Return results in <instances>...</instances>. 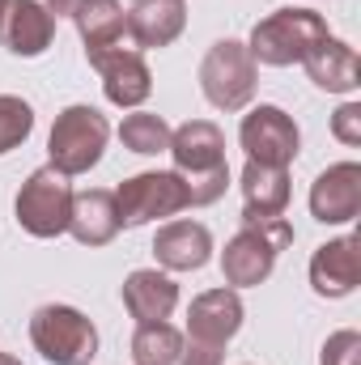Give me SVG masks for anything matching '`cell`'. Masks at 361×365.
Listing matches in <instances>:
<instances>
[{
	"mask_svg": "<svg viewBox=\"0 0 361 365\" xmlns=\"http://www.w3.org/2000/svg\"><path fill=\"white\" fill-rule=\"evenodd\" d=\"M43 4H47V13H51V17H73L86 0H43Z\"/></svg>",
	"mask_w": 361,
	"mask_h": 365,
	"instance_id": "28",
	"label": "cell"
},
{
	"mask_svg": "<svg viewBox=\"0 0 361 365\" xmlns=\"http://www.w3.org/2000/svg\"><path fill=\"white\" fill-rule=\"evenodd\" d=\"M327 34L332 30H327L323 13L289 4V9H276V13L255 21V30L247 38V51L264 68H289V64H302L310 56V47H319Z\"/></svg>",
	"mask_w": 361,
	"mask_h": 365,
	"instance_id": "1",
	"label": "cell"
},
{
	"mask_svg": "<svg viewBox=\"0 0 361 365\" xmlns=\"http://www.w3.org/2000/svg\"><path fill=\"white\" fill-rule=\"evenodd\" d=\"M243 319H247V310H243V297H238V289H208V293H200L191 306H187V340H204V344H230L238 331H243Z\"/></svg>",
	"mask_w": 361,
	"mask_h": 365,
	"instance_id": "11",
	"label": "cell"
},
{
	"mask_svg": "<svg viewBox=\"0 0 361 365\" xmlns=\"http://www.w3.org/2000/svg\"><path fill=\"white\" fill-rule=\"evenodd\" d=\"M293 247V225L285 217L268 221H243V230L221 251V276L230 289H255L264 284L280 259V251Z\"/></svg>",
	"mask_w": 361,
	"mask_h": 365,
	"instance_id": "2",
	"label": "cell"
},
{
	"mask_svg": "<svg viewBox=\"0 0 361 365\" xmlns=\"http://www.w3.org/2000/svg\"><path fill=\"white\" fill-rule=\"evenodd\" d=\"M119 140H123L128 153L158 158V153L171 149V123H166L162 115H153V110H132V115H123V123H119Z\"/></svg>",
	"mask_w": 361,
	"mask_h": 365,
	"instance_id": "22",
	"label": "cell"
},
{
	"mask_svg": "<svg viewBox=\"0 0 361 365\" xmlns=\"http://www.w3.org/2000/svg\"><path fill=\"white\" fill-rule=\"evenodd\" d=\"M319 365H361V336L357 331H332L323 353H319Z\"/></svg>",
	"mask_w": 361,
	"mask_h": 365,
	"instance_id": "25",
	"label": "cell"
},
{
	"mask_svg": "<svg viewBox=\"0 0 361 365\" xmlns=\"http://www.w3.org/2000/svg\"><path fill=\"white\" fill-rule=\"evenodd\" d=\"M361 212V166L336 162L310 182V217L319 225H349Z\"/></svg>",
	"mask_w": 361,
	"mask_h": 365,
	"instance_id": "10",
	"label": "cell"
},
{
	"mask_svg": "<svg viewBox=\"0 0 361 365\" xmlns=\"http://www.w3.org/2000/svg\"><path fill=\"white\" fill-rule=\"evenodd\" d=\"M357 284H361V251L353 234L327 238L323 247H315V255H310V289L319 297L336 302V297H349Z\"/></svg>",
	"mask_w": 361,
	"mask_h": 365,
	"instance_id": "14",
	"label": "cell"
},
{
	"mask_svg": "<svg viewBox=\"0 0 361 365\" xmlns=\"http://www.w3.org/2000/svg\"><path fill=\"white\" fill-rule=\"evenodd\" d=\"M106 140H111V123L98 106L86 102H73L56 115L51 123V136H47V166H56L60 175H90L93 166L102 162L106 153Z\"/></svg>",
	"mask_w": 361,
	"mask_h": 365,
	"instance_id": "3",
	"label": "cell"
},
{
	"mask_svg": "<svg viewBox=\"0 0 361 365\" xmlns=\"http://www.w3.org/2000/svg\"><path fill=\"white\" fill-rule=\"evenodd\" d=\"M238 145L247 153V162H260V166H280L289 170L302 153V132L293 123L289 110L272 106V102H260L243 115L238 123Z\"/></svg>",
	"mask_w": 361,
	"mask_h": 365,
	"instance_id": "8",
	"label": "cell"
},
{
	"mask_svg": "<svg viewBox=\"0 0 361 365\" xmlns=\"http://www.w3.org/2000/svg\"><path fill=\"white\" fill-rule=\"evenodd\" d=\"M119 297H123V310H128L136 323H162V319H171L175 306H179V284L171 280V272L136 268V272H128Z\"/></svg>",
	"mask_w": 361,
	"mask_h": 365,
	"instance_id": "17",
	"label": "cell"
},
{
	"mask_svg": "<svg viewBox=\"0 0 361 365\" xmlns=\"http://www.w3.org/2000/svg\"><path fill=\"white\" fill-rule=\"evenodd\" d=\"M175 158V170L183 179H195V175H213L225 166V132L213 123V119H187L179 128H171V149Z\"/></svg>",
	"mask_w": 361,
	"mask_h": 365,
	"instance_id": "12",
	"label": "cell"
},
{
	"mask_svg": "<svg viewBox=\"0 0 361 365\" xmlns=\"http://www.w3.org/2000/svg\"><path fill=\"white\" fill-rule=\"evenodd\" d=\"M153 259L162 272H200L213 259V234L204 221H166L153 234Z\"/></svg>",
	"mask_w": 361,
	"mask_h": 365,
	"instance_id": "15",
	"label": "cell"
},
{
	"mask_svg": "<svg viewBox=\"0 0 361 365\" xmlns=\"http://www.w3.org/2000/svg\"><path fill=\"white\" fill-rule=\"evenodd\" d=\"M73 21H77V34H81L86 51L115 47V43H123V34H128V17H123V4H119V0H86V4L73 13Z\"/></svg>",
	"mask_w": 361,
	"mask_h": 365,
	"instance_id": "21",
	"label": "cell"
},
{
	"mask_svg": "<svg viewBox=\"0 0 361 365\" xmlns=\"http://www.w3.org/2000/svg\"><path fill=\"white\" fill-rule=\"evenodd\" d=\"M119 230H141L149 221H166L191 208V191L179 170H145L115 187Z\"/></svg>",
	"mask_w": 361,
	"mask_h": 365,
	"instance_id": "6",
	"label": "cell"
},
{
	"mask_svg": "<svg viewBox=\"0 0 361 365\" xmlns=\"http://www.w3.org/2000/svg\"><path fill=\"white\" fill-rule=\"evenodd\" d=\"M238 187H243V221L285 217V208H289V170L247 162Z\"/></svg>",
	"mask_w": 361,
	"mask_h": 365,
	"instance_id": "20",
	"label": "cell"
},
{
	"mask_svg": "<svg viewBox=\"0 0 361 365\" xmlns=\"http://www.w3.org/2000/svg\"><path fill=\"white\" fill-rule=\"evenodd\" d=\"M221 344H204V340H183V353L175 365H221Z\"/></svg>",
	"mask_w": 361,
	"mask_h": 365,
	"instance_id": "27",
	"label": "cell"
},
{
	"mask_svg": "<svg viewBox=\"0 0 361 365\" xmlns=\"http://www.w3.org/2000/svg\"><path fill=\"white\" fill-rule=\"evenodd\" d=\"M0 365H21L17 357H9V353H0Z\"/></svg>",
	"mask_w": 361,
	"mask_h": 365,
	"instance_id": "29",
	"label": "cell"
},
{
	"mask_svg": "<svg viewBox=\"0 0 361 365\" xmlns=\"http://www.w3.org/2000/svg\"><path fill=\"white\" fill-rule=\"evenodd\" d=\"M86 60H90V68H98V77H102L106 102L119 106V110H136L153 93V73H149V64H145V56L136 47H123V43L98 47V51H86Z\"/></svg>",
	"mask_w": 361,
	"mask_h": 365,
	"instance_id": "9",
	"label": "cell"
},
{
	"mask_svg": "<svg viewBox=\"0 0 361 365\" xmlns=\"http://www.w3.org/2000/svg\"><path fill=\"white\" fill-rule=\"evenodd\" d=\"M123 17H128V38L136 43V51H158L183 34L187 4L183 0H132Z\"/></svg>",
	"mask_w": 361,
	"mask_h": 365,
	"instance_id": "16",
	"label": "cell"
},
{
	"mask_svg": "<svg viewBox=\"0 0 361 365\" xmlns=\"http://www.w3.org/2000/svg\"><path fill=\"white\" fill-rule=\"evenodd\" d=\"M68 234L81 247H106L119 234V208H115V191H73V217H68Z\"/></svg>",
	"mask_w": 361,
	"mask_h": 365,
	"instance_id": "19",
	"label": "cell"
},
{
	"mask_svg": "<svg viewBox=\"0 0 361 365\" xmlns=\"http://www.w3.org/2000/svg\"><path fill=\"white\" fill-rule=\"evenodd\" d=\"M4 9H9V0H0V21H4Z\"/></svg>",
	"mask_w": 361,
	"mask_h": 365,
	"instance_id": "30",
	"label": "cell"
},
{
	"mask_svg": "<svg viewBox=\"0 0 361 365\" xmlns=\"http://www.w3.org/2000/svg\"><path fill=\"white\" fill-rule=\"evenodd\" d=\"M306 77L327 93H353L361 86V60H357V47H349L345 38L327 34L319 47H310V56L302 60Z\"/></svg>",
	"mask_w": 361,
	"mask_h": 365,
	"instance_id": "18",
	"label": "cell"
},
{
	"mask_svg": "<svg viewBox=\"0 0 361 365\" xmlns=\"http://www.w3.org/2000/svg\"><path fill=\"white\" fill-rule=\"evenodd\" d=\"M30 344L47 365H90L98 357V327L77 306L47 302L30 314Z\"/></svg>",
	"mask_w": 361,
	"mask_h": 365,
	"instance_id": "5",
	"label": "cell"
},
{
	"mask_svg": "<svg viewBox=\"0 0 361 365\" xmlns=\"http://www.w3.org/2000/svg\"><path fill=\"white\" fill-rule=\"evenodd\" d=\"M56 38V17L47 13L43 0H9L4 21H0V43L17 60H39Z\"/></svg>",
	"mask_w": 361,
	"mask_h": 365,
	"instance_id": "13",
	"label": "cell"
},
{
	"mask_svg": "<svg viewBox=\"0 0 361 365\" xmlns=\"http://www.w3.org/2000/svg\"><path fill=\"white\" fill-rule=\"evenodd\" d=\"M183 353V331L162 323H136L132 336V361L136 365H175Z\"/></svg>",
	"mask_w": 361,
	"mask_h": 365,
	"instance_id": "23",
	"label": "cell"
},
{
	"mask_svg": "<svg viewBox=\"0 0 361 365\" xmlns=\"http://www.w3.org/2000/svg\"><path fill=\"white\" fill-rule=\"evenodd\" d=\"M34 132V106L17 93H0V158L21 149Z\"/></svg>",
	"mask_w": 361,
	"mask_h": 365,
	"instance_id": "24",
	"label": "cell"
},
{
	"mask_svg": "<svg viewBox=\"0 0 361 365\" xmlns=\"http://www.w3.org/2000/svg\"><path fill=\"white\" fill-rule=\"evenodd\" d=\"M332 136L349 149L361 145V102H345L336 115H332Z\"/></svg>",
	"mask_w": 361,
	"mask_h": 365,
	"instance_id": "26",
	"label": "cell"
},
{
	"mask_svg": "<svg viewBox=\"0 0 361 365\" xmlns=\"http://www.w3.org/2000/svg\"><path fill=\"white\" fill-rule=\"evenodd\" d=\"M13 217L30 238L68 234V217H73V182H68V175H60L56 166H39L21 182V191L13 200Z\"/></svg>",
	"mask_w": 361,
	"mask_h": 365,
	"instance_id": "7",
	"label": "cell"
},
{
	"mask_svg": "<svg viewBox=\"0 0 361 365\" xmlns=\"http://www.w3.org/2000/svg\"><path fill=\"white\" fill-rule=\"evenodd\" d=\"M260 86V64L251 60L247 43L238 38H217L204 60H200V93L208 98V106L225 110V115H238L251 106Z\"/></svg>",
	"mask_w": 361,
	"mask_h": 365,
	"instance_id": "4",
	"label": "cell"
}]
</instances>
